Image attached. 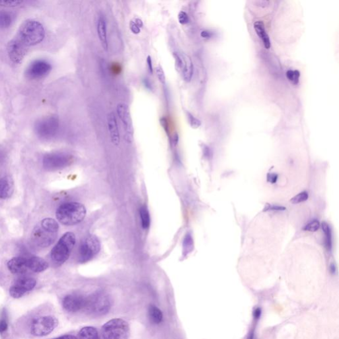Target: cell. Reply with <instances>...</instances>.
<instances>
[{"label":"cell","instance_id":"obj_45","mask_svg":"<svg viewBox=\"0 0 339 339\" xmlns=\"http://www.w3.org/2000/svg\"><path fill=\"white\" fill-rule=\"evenodd\" d=\"M144 84L145 85L146 87L148 89H151V85L150 84L149 81L148 80L147 78L144 79Z\"/></svg>","mask_w":339,"mask_h":339},{"label":"cell","instance_id":"obj_19","mask_svg":"<svg viewBox=\"0 0 339 339\" xmlns=\"http://www.w3.org/2000/svg\"><path fill=\"white\" fill-rule=\"evenodd\" d=\"M28 269L34 272H42L49 268L47 262L38 257H32L28 259Z\"/></svg>","mask_w":339,"mask_h":339},{"label":"cell","instance_id":"obj_34","mask_svg":"<svg viewBox=\"0 0 339 339\" xmlns=\"http://www.w3.org/2000/svg\"><path fill=\"white\" fill-rule=\"evenodd\" d=\"M156 74H157V78L159 79L160 82L162 84L165 85L166 76L165 72H164L163 69L161 67H158L156 68Z\"/></svg>","mask_w":339,"mask_h":339},{"label":"cell","instance_id":"obj_16","mask_svg":"<svg viewBox=\"0 0 339 339\" xmlns=\"http://www.w3.org/2000/svg\"><path fill=\"white\" fill-rule=\"evenodd\" d=\"M7 268L11 273L21 274L28 271V259L24 257H15L7 263Z\"/></svg>","mask_w":339,"mask_h":339},{"label":"cell","instance_id":"obj_12","mask_svg":"<svg viewBox=\"0 0 339 339\" xmlns=\"http://www.w3.org/2000/svg\"><path fill=\"white\" fill-rule=\"evenodd\" d=\"M36 280L32 278H21L17 280L9 289V295L15 299L24 296L26 292L32 290L35 287Z\"/></svg>","mask_w":339,"mask_h":339},{"label":"cell","instance_id":"obj_22","mask_svg":"<svg viewBox=\"0 0 339 339\" xmlns=\"http://www.w3.org/2000/svg\"><path fill=\"white\" fill-rule=\"evenodd\" d=\"M78 339H100L97 330L94 327H86L81 329Z\"/></svg>","mask_w":339,"mask_h":339},{"label":"cell","instance_id":"obj_30","mask_svg":"<svg viewBox=\"0 0 339 339\" xmlns=\"http://www.w3.org/2000/svg\"><path fill=\"white\" fill-rule=\"evenodd\" d=\"M186 116L188 118V122L190 123V126L194 129H197L198 127H200L202 125L201 121L198 118H196L195 116H194L192 113L189 112V111H186Z\"/></svg>","mask_w":339,"mask_h":339},{"label":"cell","instance_id":"obj_2","mask_svg":"<svg viewBox=\"0 0 339 339\" xmlns=\"http://www.w3.org/2000/svg\"><path fill=\"white\" fill-rule=\"evenodd\" d=\"M59 224L55 219H42L34 227L32 233V240L34 245L40 248L51 246L57 239Z\"/></svg>","mask_w":339,"mask_h":339},{"label":"cell","instance_id":"obj_20","mask_svg":"<svg viewBox=\"0 0 339 339\" xmlns=\"http://www.w3.org/2000/svg\"><path fill=\"white\" fill-rule=\"evenodd\" d=\"M254 28L258 35L263 40L264 46L266 49H269L271 46V40H270L269 34L266 32L265 25H264L263 21H258L254 23Z\"/></svg>","mask_w":339,"mask_h":339},{"label":"cell","instance_id":"obj_41","mask_svg":"<svg viewBox=\"0 0 339 339\" xmlns=\"http://www.w3.org/2000/svg\"><path fill=\"white\" fill-rule=\"evenodd\" d=\"M53 339H78L76 337L73 336V335H63V336L57 337V338Z\"/></svg>","mask_w":339,"mask_h":339},{"label":"cell","instance_id":"obj_28","mask_svg":"<svg viewBox=\"0 0 339 339\" xmlns=\"http://www.w3.org/2000/svg\"><path fill=\"white\" fill-rule=\"evenodd\" d=\"M286 76L292 84L296 85L299 83L300 72L297 70H289L287 71Z\"/></svg>","mask_w":339,"mask_h":339},{"label":"cell","instance_id":"obj_36","mask_svg":"<svg viewBox=\"0 0 339 339\" xmlns=\"http://www.w3.org/2000/svg\"><path fill=\"white\" fill-rule=\"evenodd\" d=\"M130 28L132 32L134 34H139L140 32V28L135 22L134 19H132L130 23Z\"/></svg>","mask_w":339,"mask_h":339},{"label":"cell","instance_id":"obj_33","mask_svg":"<svg viewBox=\"0 0 339 339\" xmlns=\"http://www.w3.org/2000/svg\"><path fill=\"white\" fill-rule=\"evenodd\" d=\"M22 1H0V6L6 7H15L22 4Z\"/></svg>","mask_w":339,"mask_h":339},{"label":"cell","instance_id":"obj_47","mask_svg":"<svg viewBox=\"0 0 339 339\" xmlns=\"http://www.w3.org/2000/svg\"><path fill=\"white\" fill-rule=\"evenodd\" d=\"M260 315H261V311H260V309H257L255 312L256 317H258Z\"/></svg>","mask_w":339,"mask_h":339},{"label":"cell","instance_id":"obj_21","mask_svg":"<svg viewBox=\"0 0 339 339\" xmlns=\"http://www.w3.org/2000/svg\"><path fill=\"white\" fill-rule=\"evenodd\" d=\"M194 66L192 59L188 55H185V65L182 74L183 78L186 82H190L193 76Z\"/></svg>","mask_w":339,"mask_h":339},{"label":"cell","instance_id":"obj_32","mask_svg":"<svg viewBox=\"0 0 339 339\" xmlns=\"http://www.w3.org/2000/svg\"><path fill=\"white\" fill-rule=\"evenodd\" d=\"M320 223L317 220H313L308 223L305 225L304 229L305 231H310V232H315L319 228Z\"/></svg>","mask_w":339,"mask_h":339},{"label":"cell","instance_id":"obj_6","mask_svg":"<svg viewBox=\"0 0 339 339\" xmlns=\"http://www.w3.org/2000/svg\"><path fill=\"white\" fill-rule=\"evenodd\" d=\"M102 333L103 339H128L130 328L126 321L115 319L103 325Z\"/></svg>","mask_w":339,"mask_h":339},{"label":"cell","instance_id":"obj_4","mask_svg":"<svg viewBox=\"0 0 339 339\" xmlns=\"http://www.w3.org/2000/svg\"><path fill=\"white\" fill-rule=\"evenodd\" d=\"M76 244L74 233L67 232L60 238L51 250V259L57 265H61L70 257L71 252Z\"/></svg>","mask_w":339,"mask_h":339},{"label":"cell","instance_id":"obj_5","mask_svg":"<svg viewBox=\"0 0 339 339\" xmlns=\"http://www.w3.org/2000/svg\"><path fill=\"white\" fill-rule=\"evenodd\" d=\"M58 325L59 321L53 316H40L34 318L31 322L30 333L34 337L47 336L57 328Z\"/></svg>","mask_w":339,"mask_h":339},{"label":"cell","instance_id":"obj_7","mask_svg":"<svg viewBox=\"0 0 339 339\" xmlns=\"http://www.w3.org/2000/svg\"><path fill=\"white\" fill-rule=\"evenodd\" d=\"M111 303L108 296L102 292L92 294L86 299L85 307L87 311L96 315H103L110 309Z\"/></svg>","mask_w":339,"mask_h":339},{"label":"cell","instance_id":"obj_46","mask_svg":"<svg viewBox=\"0 0 339 339\" xmlns=\"http://www.w3.org/2000/svg\"><path fill=\"white\" fill-rule=\"evenodd\" d=\"M331 270L332 273H334L336 271V267H335L334 264H332L331 266Z\"/></svg>","mask_w":339,"mask_h":339},{"label":"cell","instance_id":"obj_24","mask_svg":"<svg viewBox=\"0 0 339 339\" xmlns=\"http://www.w3.org/2000/svg\"><path fill=\"white\" fill-rule=\"evenodd\" d=\"M12 16L9 13L5 11L0 12V28L5 29L9 28L12 24Z\"/></svg>","mask_w":339,"mask_h":339},{"label":"cell","instance_id":"obj_35","mask_svg":"<svg viewBox=\"0 0 339 339\" xmlns=\"http://www.w3.org/2000/svg\"><path fill=\"white\" fill-rule=\"evenodd\" d=\"M178 18L179 23H180V24L186 25L189 22L188 15L184 11H180Z\"/></svg>","mask_w":339,"mask_h":339},{"label":"cell","instance_id":"obj_40","mask_svg":"<svg viewBox=\"0 0 339 339\" xmlns=\"http://www.w3.org/2000/svg\"><path fill=\"white\" fill-rule=\"evenodd\" d=\"M285 209H286V208L284 207H281V206L278 205H269V204H268L267 207L265 208V211H267V210H279V211H280V210Z\"/></svg>","mask_w":339,"mask_h":339},{"label":"cell","instance_id":"obj_23","mask_svg":"<svg viewBox=\"0 0 339 339\" xmlns=\"http://www.w3.org/2000/svg\"><path fill=\"white\" fill-rule=\"evenodd\" d=\"M148 313H149V317L152 322L156 323V324H159V323L163 321V313H162L161 310L157 307H156V306L151 305V307H149Z\"/></svg>","mask_w":339,"mask_h":339},{"label":"cell","instance_id":"obj_1","mask_svg":"<svg viewBox=\"0 0 339 339\" xmlns=\"http://www.w3.org/2000/svg\"><path fill=\"white\" fill-rule=\"evenodd\" d=\"M45 36V29L39 21L34 19L25 21L19 27L16 35L7 44L9 59L14 63H20L30 47L38 45Z\"/></svg>","mask_w":339,"mask_h":339},{"label":"cell","instance_id":"obj_27","mask_svg":"<svg viewBox=\"0 0 339 339\" xmlns=\"http://www.w3.org/2000/svg\"><path fill=\"white\" fill-rule=\"evenodd\" d=\"M140 217L141 219L142 227L144 229H147L151 224V218L149 213L146 207H142L140 210Z\"/></svg>","mask_w":339,"mask_h":339},{"label":"cell","instance_id":"obj_10","mask_svg":"<svg viewBox=\"0 0 339 339\" xmlns=\"http://www.w3.org/2000/svg\"><path fill=\"white\" fill-rule=\"evenodd\" d=\"M70 157L64 153H54L46 155L43 158L42 165L44 169L49 171L55 170L68 165Z\"/></svg>","mask_w":339,"mask_h":339},{"label":"cell","instance_id":"obj_37","mask_svg":"<svg viewBox=\"0 0 339 339\" xmlns=\"http://www.w3.org/2000/svg\"><path fill=\"white\" fill-rule=\"evenodd\" d=\"M7 327H8V324H7L6 318L5 317L1 318L0 319V333L5 332L7 330Z\"/></svg>","mask_w":339,"mask_h":339},{"label":"cell","instance_id":"obj_26","mask_svg":"<svg viewBox=\"0 0 339 339\" xmlns=\"http://www.w3.org/2000/svg\"><path fill=\"white\" fill-rule=\"evenodd\" d=\"M322 229L325 235L326 247L328 248L329 250H331L332 248V234H331L330 227L327 223L324 222L322 223Z\"/></svg>","mask_w":339,"mask_h":339},{"label":"cell","instance_id":"obj_14","mask_svg":"<svg viewBox=\"0 0 339 339\" xmlns=\"http://www.w3.org/2000/svg\"><path fill=\"white\" fill-rule=\"evenodd\" d=\"M63 307L69 312H77L85 307L86 299L80 295L71 294L65 297L63 300Z\"/></svg>","mask_w":339,"mask_h":339},{"label":"cell","instance_id":"obj_15","mask_svg":"<svg viewBox=\"0 0 339 339\" xmlns=\"http://www.w3.org/2000/svg\"><path fill=\"white\" fill-rule=\"evenodd\" d=\"M107 122L111 142L114 145L118 146L120 143V134H119L118 123H117L116 116L114 113H108Z\"/></svg>","mask_w":339,"mask_h":339},{"label":"cell","instance_id":"obj_38","mask_svg":"<svg viewBox=\"0 0 339 339\" xmlns=\"http://www.w3.org/2000/svg\"><path fill=\"white\" fill-rule=\"evenodd\" d=\"M146 63H147L148 70L151 74H153V61H152V58L151 56L148 55L147 59H146Z\"/></svg>","mask_w":339,"mask_h":339},{"label":"cell","instance_id":"obj_17","mask_svg":"<svg viewBox=\"0 0 339 339\" xmlns=\"http://www.w3.org/2000/svg\"><path fill=\"white\" fill-rule=\"evenodd\" d=\"M14 191V183L11 176L0 178V199H8Z\"/></svg>","mask_w":339,"mask_h":339},{"label":"cell","instance_id":"obj_11","mask_svg":"<svg viewBox=\"0 0 339 339\" xmlns=\"http://www.w3.org/2000/svg\"><path fill=\"white\" fill-rule=\"evenodd\" d=\"M51 64L44 60L33 62L26 70V75L30 79H39L47 76L51 72Z\"/></svg>","mask_w":339,"mask_h":339},{"label":"cell","instance_id":"obj_29","mask_svg":"<svg viewBox=\"0 0 339 339\" xmlns=\"http://www.w3.org/2000/svg\"><path fill=\"white\" fill-rule=\"evenodd\" d=\"M183 246H184V252H186V254L189 253V252L193 250L194 242L190 235H187L186 237H185Z\"/></svg>","mask_w":339,"mask_h":339},{"label":"cell","instance_id":"obj_25","mask_svg":"<svg viewBox=\"0 0 339 339\" xmlns=\"http://www.w3.org/2000/svg\"><path fill=\"white\" fill-rule=\"evenodd\" d=\"M175 60V67L178 72L182 73L185 65V54L180 53H173Z\"/></svg>","mask_w":339,"mask_h":339},{"label":"cell","instance_id":"obj_39","mask_svg":"<svg viewBox=\"0 0 339 339\" xmlns=\"http://www.w3.org/2000/svg\"><path fill=\"white\" fill-rule=\"evenodd\" d=\"M277 179H278V175L275 174H269L267 176L268 182L274 184L276 182Z\"/></svg>","mask_w":339,"mask_h":339},{"label":"cell","instance_id":"obj_8","mask_svg":"<svg viewBox=\"0 0 339 339\" xmlns=\"http://www.w3.org/2000/svg\"><path fill=\"white\" fill-rule=\"evenodd\" d=\"M59 119L55 115L40 119L34 125V131L39 137L50 138L57 134L59 129Z\"/></svg>","mask_w":339,"mask_h":339},{"label":"cell","instance_id":"obj_42","mask_svg":"<svg viewBox=\"0 0 339 339\" xmlns=\"http://www.w3.org/2000/svg\"><path fill=\"white\" fill-rule=\"evenodd\" d=\"M201 36L204 38H209L211 37V33L208 32V31H203L201 33Z\"/></svg>","mask_w":339,"mask_h":339},{"label":"cell","instance_id":"obj_3","mask_svg":"<svg viewBox=\"0 0 339 339\" xmlns=\"http://www.w3.org/2000/svg\"><path fill=\"white\" fill-rule=\"evenodd\" d=\"M86 209L83 204L78 202H68L60 205L56 211V217L61 224L72 226L84 220Z\"/></svg>","mask_w":339,"mask_h":339},{"label":"cell","instance_id":"obj_44","mask_svg":"<svg viewBox=\"0 0 339 339\" xmlns=\"http://www.w3.org/2000/svg\"><path fill=\"white\" fill-rule=\"evenodd\" d=\"M257 3H259L260 6L266 7L269 3L270 1H257Z\"/></svg>","mask_w":339,"mask_h":339},{"label":"cell","instance_id":"obj_13","mask_svg":"<svg viewBox=\"0 0 339 339\" xmlns=\"http://www.w3.org/2000/svg\"><path fill=\"white\" fill-rule=\"evenodd\" d=\"M117 113L123 123V127H124V130L126 132L127 138H128L129 141H130V140L133 139L134 131L130 107L127 104L119 103L117 106Z\"/></svg>","mask_w":339,"mask_h":339},{"label":"cell","instance_id":"obj_18","mask_svg":"<svg viewBox=\"0 0 339 339\" xmlns=\"http://www.w3.org/2000/svg\"><path fill=\"white\" fill-rule=\"evenodd\" d=\"M97 31L98 37H99L102 47L105 51H107V48H108L107 36V22H106L105 17L103 16V15H101L99 19H98Z\"/></svg>","mask_w":339,"mask_h":339},{"label":"cell","instance_id":"obj_31","mask_svg":"<svg viewBox=\"0 0 339 339\" xmlns=\"http://www.w3.org/2000/svg\"><path fill=\"white\" fill-rule=\"evenodd\" d=\"M308 197H309V196H308L307 192H301V193L293 198L291 200V202L294 204L302 203V202H305L306 200H307Z\"/></svg>","mask_w":339,"mask_h":339},{"label":"cell","instance_id":"obj_43","mask_svg":"<svg viewBox=\"0 0 339 339\" xmlns=\"http://www.w3.org/2000/svg\"><path fill=\"white\" fill-rule=\"evenodd\" d=\"M134 19L136 24L141 29L142 26H143V22H142V19L138 18V17H136V18H134Z\"/></svg>","mask_w":339,"mask_h":339},{"label":"cell","instance_id":"obj_9","mask_svg":"<svg viewBox=\"0 0 339 339\" xmlns=\"http://www.w3.org/2000/svg\"><path fill=\"white\" fill-rule=\"evenodd\" d=\"M101 244L95 236H88L85 238L79 248V261L87 263L100 252Z\"/></svg>","mask_w":339,"mask_h":339}]
</instances>
